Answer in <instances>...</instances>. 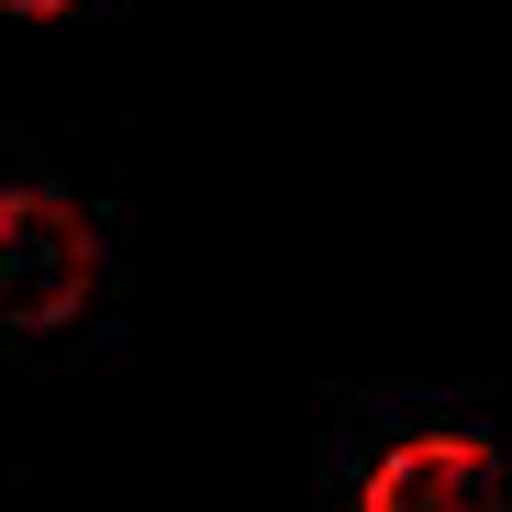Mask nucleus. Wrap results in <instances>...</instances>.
<instances>
[{
	"label": "nucleus",
	"mask_w": 512,
	"mask_h": 512,
	"mask_svg": "<svg viewBox=\"0 0 512 512\" xmlns=\"http://www.w3.org/2000/svg\"><path fill=\"white\" fill-rule=\"evenodd\" d=\"M101 290V234L67 190H0V323H67Z\"/></svg>",
	"instance_id": "obj_1"
},
{
	"label": "nucleus",
	"mask_w": 512,
	"mask_h": 512,
	"mask_svg": "<svg viewBox=\"0 0 512 512\" xmlns=\"http://www.w3.org/2000/svg\"><path fill=\"white\" fill-rule=\"evenodd\" d=\"M357 512H512V468L479 435H401L368 468Z\"/></svg>",
	"instance_id": "obj_2"
},
{
	"label": "nucleus",
	"mask_w": 512,
	"mask_h": 512,
	"mask_svg": "<svg viewBox=\"0 0 512 512\" xmlns=\"http://www.w3.org/2000/svg\"><path fill=\"white\" fill-rule=\"evenodd\" d=\"M0 12H67V0H0Z\"/></svg>",
	"instance_id": "obj_3"
}]
</instances>
